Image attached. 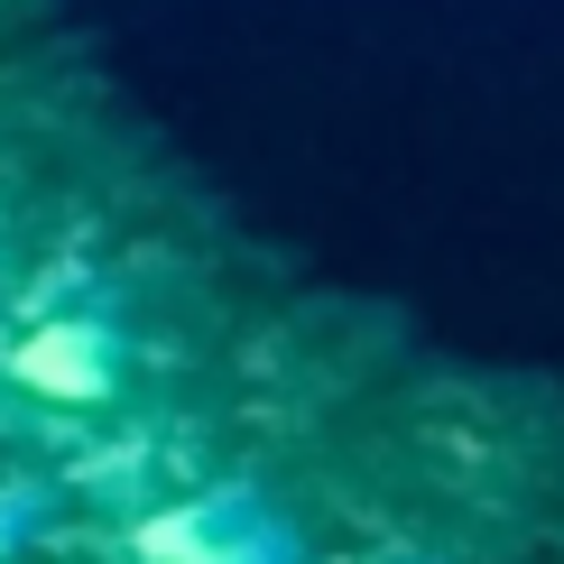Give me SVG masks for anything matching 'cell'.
<instances>
[{
    "mask_svg": "<svg viewBox=\"0 0 564 564\" xmlns=\"http://www.w3.org/2000/svg\"><path fill=\"white\" fill-rule=\"evenodd\" d=\"M139 351H130V315L111 296H84V305H37L10 343V380L56 398V408H111L130 389Z\"/></svg>",
    "mask_w": 564,
    "mask_h": 564,
    "instance_id": "obj_2",
    "label": "cell"
},
{
    "mask_svg": "<svg viewBox=\"0 0 564 564\" xmlns=\"http://www.w3.org/2000/svg\"><path fill=\"white\" fill-rule=\"evenodd\" d=\"M56 528V481L46 473H0V564H19Z\"/></svg>",
    "mask_w": 564,
    "mask_h": 564,
    "instance_id": "obj_3",
    "label": "cell"
},
{
    "mask_svg": "<svg viewBox=\"0 0 564 564\" xmlns=\"http://www.w3.org/2000/svg\"><path fill=\"white\" fill-rule=\"evenodd\" d=\"M130 564H305V519L250 473H214L130 519Z\"/></svg>",
    "mask_w": 564,
    "mask_h": 564,
    "instance_id": "obj_1",
    "label": "cell"
}]
</instances>
